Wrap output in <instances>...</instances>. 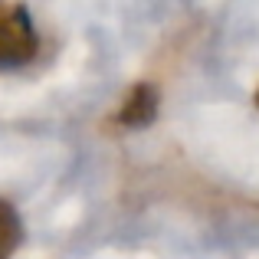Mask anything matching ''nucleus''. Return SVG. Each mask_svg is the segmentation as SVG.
Listing matches in <instances>:
<instances>
[{
  "label": "nucleus",
  "mask_w": 259,
  "mask_h": 259,
  "mask_svg": "<svg viewBox=\"0 0 259 259\" xmlns=\"http://www.w3.org/2000/svg\"><path fill=\"white\" fill-rule=\"evenodd\" d=\"M39 50L36 26L17 0H0V69H20Z\"/></svg>",
  "instance_id": "nucleus-1"
},
{
  "label": "nucleus",
  "mask_w": 259,
  "mask_h": 259,
  "mask_svg": "<svg viewBox=\"0 0 259 259\" xmlns=\"http://www.w3.org/2000/svg\"><path fill=\"white\" fill-rule=\"evenodd\" d=\"M154 105H158V92L151 85H135L118 112V121L128 128H141L154 118Z\"/></svg>",
  "instance_id": "nucleus-2"
},
{
  "label": "nucleus",
  "mask_w": 259,
  "mask_h": 259,
  "mask_svg": "<svg viewBox=\"0 0 259 259\" xmlns=\"http://www.w3.org/2000/svg\"><path fill=\"white\" fill-rule=\"evenodd\" d=\"M20 240H23V223H20L17 210L0 197V259H10L17 253Z\"/></svg>",
  "instance_id": "nucleus-3"
},
{
  "label": "nucleus",
  "mask_w": 259,
  "mask_h": 259,
  "mask_svg": "<svg viewBox=\"0 0 259 259\" xmlns=\"http://www.w3.org/2000/svg\"><path fill=\"white\" fill-rule=\"evenodd\" d=\"M256 105H259V92H256Z\"/></svg>",
  "instance_id": "nucleus-4"
}]
</instances>
